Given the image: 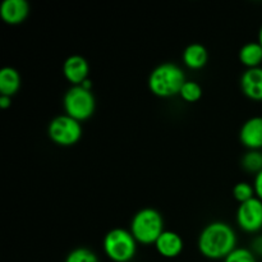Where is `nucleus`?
Listing matches in <instances>:
<instances>
[{
	"mask_svg": "<svg viewBox=\"0 0 262 262\" xmlns=\"http://www.w3.org/2000/svg\"><path fill=\"white\" fill-rule=\"evenodd\" d=\"M241 165L243 170L251 174H257L262 170V151L248 150L241 159Z\"/></svg>",
	"mask_w": 262,
	"mask_h": 262,
	"instance_id": "16",
	"label": "nucleus"
},
{
	"mask_svg": "<svg viewBox=\"0 0 262 262\" xmlns=\"http://www.w3.org/2000/svg\"><path fill=\"white\" fill-rule=\"evenodd\" d=\"M155 248L163 257L174 258L182 253L184 242L178 233L173 230H164L163 234L155 242Z\"/></svg>",
	"mask_w": 262,
	"mask_h": 262,
	"instance_id": "11",
	"label": "nucleus"
},
{
	"mask_svg": "<svg viewBox=\"0 0 262 262\" xmlns=\"http://www.w3.org/2000/svg\"><path fill=\"white\" fill-rule=\"evenodd\" d=\"M224 262H257V257L252 253L250 248L237 247L230 255L223 260Z\"/></svg>",
	"mask_w": 262,
	"mask_h": 262,
	"instance_id": "20",
	"label": "nucleus"
},
{
	"mask_svg": "<svg viewBox=\"0 0 262 262\" xmlns=\"http://www.w3.org/2000/svg\"><path fill=\"white\" fill-rule=\"evenodd\" d=\"M239 141L248 150H261L262 117H252L243 123L239 130Z\"/></svg>",
	"mask_w": 262,
	"mask_h": 262,
	"instance_id": "8",
	"label": "nucleus"
},
{
	"mask_svg": "<svg viewBox=\"0 0 262 262\" xmlns=\"http://www.w3.org/2000/svg\"><path fill=\"white\" fill-rule=\"evenodd\" d=\"M237 234L224 222L209 223L199 235V251L209 260H224L237 248Z\"/></svg>",
	"mask_w": 262,
	"mask_h": 262,
	"instance_id": "1",
	"label": "nucleus"
},
{
	"mask_svg": "<svg viewBox=\"0 0 262 262\" xmlns=\"http://www.w3.org/2000/svg\"><path fill=\"white\" fill-rule=\"evenodd\" d=\"M235 217L243 232L258 233L262 229V201L253 197L250 201L239 204Z\"/></svg>",
	"mask_w": 262,
	"mask_h": 262,
	"instance_id": "7",
	"label": "nucleus"
},
{
	"mask_svg": "<svg viewBox=\"0 0 262 262\" xmlns=\"http://www.w3.org/2000/svg\"><path fill=\"white\" fill-rule=\"evenodd\" d=\"M241 90L251 100L262 101V67L246 69L241 77Z\"/></svg>",
	"mask_w": 262,
	"mask_h": 262,
	"instance_id": "12",
	"label": "nucleus"
},
{
	"mask_svg": "<svg viewBox=\"0 0 262 262\" xmlns=\"http://www.w3.org/2000/svg\"><path fill=\"white\" fill-rule=\"evenodd\" d=\"M163 215L152 207H145L133 215L129 232L141 245H155L164 232Z\"/></svg>",
	"mask_w": 262,
	"mask_h": 262,
	"instance_id": "3",
	"label": "nucleus"
},
{
	"mask_svg": "<svg viewBox=\"0 0 262 262\" xmlns=\"http://www.w3.org/2000/svg\"><path fill=\"white\" fill-rule=\"evenodd\" d=\"M64 262H99V258L96 253L92 252L89 248L79 247L71 251Z\"/></svg>",
	"mask_w": 262,
	"mask_h": 262,
	"instance_id": "19",
	"label": "nucleus"
},
{
	"mask_svg": "<svg viewBox=\"0 0 262 262\" xmlns=\"http://www.w3.org/2000/svg\"><path fill=\"white\" fill-rule=\"evenodd\" d=\"M253 188H255L256 197L262 201V170L255 176V179H253Z\"/></svg>",
	"mask_w": 262,
	"mask_h": 262,
	"instance_id": "22",
	"label": "nucleus"
},
{
	"mask_svg": "<svg viewBox=\"0 0 262 262\" xmlns=\"http://www.w3.org/2000/svg\"><path fill=\"white\" fill-rule=\"evenodd\" d=\"M63 106L67 115L83 122L94 115L96 100L92 91L84 90L82 86H72L64 95Z\"/></svg>",
	"mask_w": 262,
	"mask_h": 262,
	"instance_id": "5",
	"label": "nucleus"
},
{
	"mask_svg": "<svg viewBox=\"0 0 262 262\" xmlns=\"http://www.w3.org/2000/svg\"><path fill=\"white\" fill-rule=\"evenodd\" d=\"M78 86H82L84 90H89V91H92V86H94V84H92L91 79L87 78L86 81H83L81 84H78Z\"/></svg>",
	"mask_w": 262,
	"mask_h": 262,
	"instance_id": "24",
	"label": "nucleus"
},
{
	"mask_svg": "<svg viewBox=\"0 0 262 262\" xmlns=\"http://www.w3.org/2000/svg\"><path fill=\"white\" fill-rule=\"evenodd\" d=\"M179 96L187 102H196L201 99L202 89L197 82L188 81V79H187L186 83H184L183 87L181 89Z\"/></svg>",
	"mask_w": 262,
	"mask_h": 262,
	"instance_id": "17",
	"label": "nucleus"
},
{
	"mask_svg": "<svg viewBox=\"0 0 262 262\" xmlns=\"http://www.w3.org/2000/svg\"><path fill=\"white\" fill-rule=\"evenodd\" d=\"M187 78L178 64L161 63L148 76V89L158 97H171L179 95Z\"/></svg>",
	"mask_w": 262,
	"mask_h": 262,
	"instance_id": "2",
	"label": "nucleus"
},
{
	"mask_svg": "<svg viewBox=\"0 0 262 262\" xmlns=\"http://www.w3.org/2000/svg\"><path fill=\"white\" fill-rule=\"evenodd\" d=\"M30 14V4L26 0H4L0 5V17L8 25H19Z\"/></svg>",
	"mask_w": 262,
	"mask_h": 262,
	"instance_id": "10",
	"label": "nucleus"
},
{
	"mask_svg": "<svg viewBox=\"0 0 262 262\" xmlns=\"http://www.w3.org/2000/svg\"><path fill=\"white\" fill-rule=\"evenodd\" d=\"M241 63L247 69L258 68L262 64V46L258 41H251L245 43L239 50Z\"/></svg>",
	"mask_w": 262,
	"mask_h": 262,
	"instance_id": "15",
	"label": "nucleus"
},
{
	"mask_svg": "<svg viewBox=\"0 0 262 262\" xmlns=\"http://www.w3.org/2000/svg\"><path fill=\"white\" fill-rule=\"evenodd\" d=\"M48 135L54 143L59 146H73L81 140V122L67 114H61L51 119L48 127Z\"/></svg>",
	"mask_w": 262,
	"mask_h": 262,
	"instance_id": "6",
	"label": "nucleus"
},
{
	"mask_svg": "<svg viewBox=\"0 0 262 262\" xmlns=\"http://www.w3.org/2000/svg\"><path fill=\"white\" fill-rule=\"evenodd\" d=\"M137 243L129 230L114 228L105 234L102 247L105 255L113 262H129L137 252Z\"/></svg>",
	"mask_w": 262,
	"mask_h": 262,
	"instance_id": "4",
	"label": "nucleus"
},
{
	"mask_svg": "<svg viewBox=\"0 0 262 262\" xmlns=\"http://www.w3.org/2000/svg\"><path fill=\"white\" fill-rule=\"evenodd\" d=\"M12 105V97L5 96V95H0V107L2 109H8Z\"/></svg>",
	"mask_w": 262,
	"mask_h": 262,
	"instance_id": "23",
	"label": "nucleus"
},
{
	"mask_svg": "<svg viewBox=\"0 0 262 262\" xmlns=\"http://www.w3.org/2000/svg\"><path fill=\"white\" fill-rule=\"evenodd\" d=\"M89 61L81 55H71L63 64V74L73 86H78L89 78Z\"/></svg>",
	"mask_w": 262,
	"mask_h": 262,
	"instance_id": "9",
	"label": "nucleus"
},
{
	"mask_svg": "<svg viewBox=\"0 0 262 262\" xmlns=\"http://www.w3.org/2000/svg\"><path fill=\"white\" fill-rule=\"evenodd\" d=\"M233 197H234L239 204L250 201L251 199L256 197L253 184L248 183V182H239V183H237L233 187Z\"/></svg>",
	"mask_w": 262,
	"mask_h": 262,
	"instance_id": "18",
	"label": "nucleus"
},
{
	"mask_svg": "<svg viewBox=\"0 0 262 262\" xmlns=\"http://www.w3.org/2000/svg\"><path fill=\"white\" fill-rule=\"evenodd\" d=\"M20 89V74L13 67H4L0 71V95L10 96Z\"/></svg>",
	"mask_w": 262,
	"mask_h": 262,
	"instance_id": "14",
	"label": "nucleus"
},
{
	"mask_svg": "<svg viewBox=\"0 0 262 262\" xmlns=\"http://www.w3.org/2000/svg\"><path fill=\"white\" fill-rule=\"evenodd\" d=\"M257 41H258V43L262 46V25H261L260 30H258V40Z\"/></svg>",
	"mask_w": 262,
	"mask_h": 262,
	"instance_id": "25",
	"label": "nucleus"
},
{
	"mask_svg": "<svg viewBox=\"0 0 262 262\" xmlns=\"http://www.w3.org/2000/svg\"><path fill=\"white\" fill-rule=\"evenodd\" d=\"M250 250L252 251V253L256 257L262 258V234H257L251 241Z\"/></svg>",
	"mask_w": 262,
	"mask_h": 262,
	"instance_id": "21",
	"label": "nucleus"
},
{
	"mask_svg": "<svg viewBox=\"0 0 262 262\" xmlns=\"http://www.w3.org/2000/svg\"><path fill=\"white\" fill-rule=\"evenodd\" d=\"M182 59H183V63L186 64L187 68L197 71V69L204 68L207 64V60H209V51L200 42L189 43L184 49Z\"/></svg>",
	"mask_w": 262,
	"mask_h": 262,
	"instance_id": "13",
	"label": "nucleus"
}]
</instances>
